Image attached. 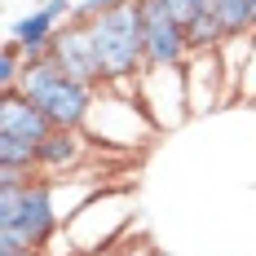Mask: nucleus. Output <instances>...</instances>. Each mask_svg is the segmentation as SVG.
Segmentation results:
<instances>
[{
	"mask_svg": "<svg viewBox=\"0 0 256 256\" xmlns=\"http://www.w3.org/2000/svg\"><path fill=\"white\" fill-rule=\"evenodd\" d=\"M186 88H190V115H208L221 102H230L234 88H230V76H226L221 49L190 53V62H186Z\"/></svg>",
	"mask_w": 256,
	"mask_h": 256,
	"instance_id": "nucleus-8",
	"label": "nucleus"
},
{
	"mask_svg": "<svg viewBox=\"0 0 256 256\" xmlns=\"http://www.w3.org/2000/svg\"><path fill=\"white\" fill-rule=\"evenodd\" d=\"M36 256H53V252H36Z\"/></svg>",
	"mask_w": 256,
	"mask_h": 256,
	"instance_id": "nucleus-15",
	"label": "nucleus"
},
{
	"mask_svg": "<svg viewBox=\"0 0 256 256\" xmlns=\"http://www.w3.org/2000/svg\"><path fill=\"white\" fill-rule=\"evenodd\" d=\"M22 71H26V53L14 40H4V49H0V93H14Z\"/></svg>",
	"mask_w": 256,
	"mask_h": 256,
	"instance_id": "nucleus-13",
	"label": "nucleus"
},
{
	"mask_svg": "<svg viewBox=\"0 0 256 256\" xmlns=\"http://www.w3.org/2000/svg\"><path fill=\"white\" fill-rule=\"evenodd\" d=\"M84 132L93 146H110V150H142L159 137V128L146 115V106L137 102V93L115 88V84L98 88V98L88 106V120H84Z\"/></svg>",
	"mask_w": 256,
	"mask_h": 256,
	"instance_id": "nucleus-3",
	"label": "nucleus"
},
{
	"mask_svg": "<svg viewBox=\"0 0 256 256\" xmlns=\"http://www.w3.org/2000/svg\"><path fill=\"white\" fill-rule=\"evenodd\" d=\"M212 9H216V18H221L226 40H230V36H248V31H252V9H256V0H212Z\"/></svg>",
	"mask_w": 256,
	"mask_h": 256,
	"instance_id": "nucleus-12",
	"label": "nucleus"
},
{
	"mask_svg": "<svg viewBox=\"0 0 256 256\" xmlns=\"http://www.w3.org/2000/svg\"><path fill=\"white\" fill-rule=\"evenodd\" d=\"M58 22H62V18L53 14L49 4H36L31 14L18 18V22H9V36H4V40H14V44L26 53V62H40V58H49V49H53Z\"/></svg>",
	"mask_w": 256,
	"mask_h": 256,
	"instance_id": "nucleus-11",
	"label": "nucleus"
},
{
	"mask_svg": "<svg viewBox=\"0 0 256 256\" xmlns=\"http://www.w3.org/2000/svg\"><path fill=\"white\" fill-rule=\"evenodd\" d=\"M0 132L22 137V142H31V146H44L49 132H53V120L14 88V93H0Z\"/></svg>",
	"mask_w": 256,
	"mask_h": 256,
	"instance_id": "nucleus-10",
	"label": "nucleus"
},
{
	"mask_svg": "<svg viewBox=\"0 0 256 256\" xmlns=\"http://www.w3.org/2000/svg\"><path fill=\"white\" fill-rule=\"evenodd\" d=\"M137 102L146 106L159 132H172L190 120V88H186V66H146L132 80Z\"/></svg>",
	"mask_w": 256,
	"mask_h": 256,
	"instance_id": "nucleus-5",
	"label": "nucleus"
},
{
	"mask_svg": "<svg viewBox=\"0 0 256 256\" xmlns=\"http://www.w3.org/2000/svg\"><path fill=\"white\" fill-rule=\"evenodd\" d=\"M49 58L62 66V71H66V76L84 80V84H93V88H102V84H106L102 62H98V44H93V26L80 22V18H66V22H58Z\"/></svg>",
	"mask_w": 256,
	"mask_h": 256,
	"instance_id": "nucleus-7",
	"label": "nucleus"
},
{
	"mask_svg": "<svg viewBox=\"0 0 256 256\" xmlns=\"http://www.w3.org/2000/svg\"><path fill=\"white\" fill-rule=\"evenodd\" d=\"M252 31H256V9H252Z\"/></svg>",
	"mask_w": 256,
	"mask_h": 256,
	"instance_id": "nucleus-14",
	"label": "nucleus"
},
{
	"mask_svg": "<svg viewBox=\"0 0 256 256\" xmlns=\"http://www.w3.org/2000/svg\"><path fill=\"white\" fill-rule=\"evenodd\" d=\"M84 159H88V132L84 128H53L49 142L40 146V177H71L84 168Z\"/></svg>",
	"mask_w": 256,
	"mask_h": 256,
	"instance_id": "nucleus-9",
	"label": "nucleus"
},
{
	"mask_svg": "<svg viewBox=\"0 0 256 256\" xmlns=\"http://www.w3.org/2000/svg\"><path fill=\"white\" fill-rule=\"evenodd\" d=\"M132 212H137L132 190L102 186V190L80 208L66 226H62V234H58V243H66V252H62V256H106L128 234Z\"/></svg>",
	"mask_w": 256,
	"mask_h": 256,
	"instance_id": "nucleus-2",
	"label": "nucleus"
},
{
	"mask_svg": "<svg viewBox=\"0 0 256 256\" xmlns=\"http://www.w3.org/2000/svg\"><path fill=\"white\" fill-rule=\"evenodd\" d=\"M142 22H146V66H186L190 62V36L186 22L172 14L168 0H142Z\"/></svg>",
	"mask_w": 256,
	"mask_h": 256,
	"instance_id": "nucleus-6",
	"label": "nucleus"
},
{
	"mask_svg": "<svg viewBox=\"0 0 256 256\" xmlns=\"http://www.w3.org/2000/svg\"><path fill=\"white\" fill-rule=\"evenodd\" d=\"M93 44L102 62L106 84L128 88L132 80L146 71V22H142V0H120L115 9H106L102 18H93Z\"/></svg>",
	"mask_w": 256,
	"mask_h": 256,
	"instance_id": "nucleus-1",
	"label": "nucleus"
},
{
	"mask_svg": "<svg viewBox=\"0 0 256 256\" xmlns=\"http://www.w3.org/2000/svg\"><path fill=\"white\" fill-rule=\"evenodd\" d=\"M18 93H22L31 106H40V110L53 120V128H84L88 106H93V98H98L93 84L66 76L53 58L26 62L22 80H18Z\"/></svg>",
	"mask_w": 256,
	"mask_h": 256,
	"instance_id": "nucleus-4",
	"label": "nucleus"
}]
</instances>
